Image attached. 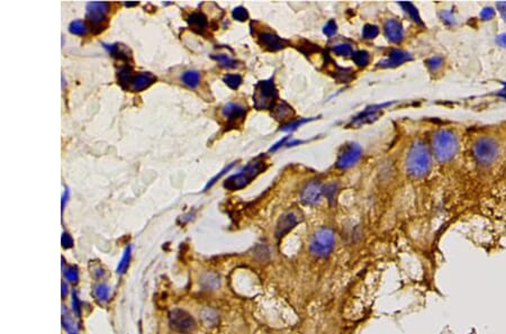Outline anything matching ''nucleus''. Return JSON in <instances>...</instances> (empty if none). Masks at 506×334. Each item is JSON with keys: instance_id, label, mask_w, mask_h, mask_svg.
Instances as JSON below:
<instances>
[{"instance_id": "dca6fc26", "label": "nucleus", "mask_w": 506, "mask_h": 334, "mask_svg": "<svg viewBox=\"0 0 506 334\" xmlns=\"http://www.w3.org/2000/svg\"><path fill=\"white\" fill-rule=\"evenodd\" d=\"M187 22L189 24L190 28L198 34L204 33L208 26V20L206 16L200 12L191 13L189 16L187 17Z\"/></svg>"}, {"instance_id": "f3484780", "label": "nucleus", "mask_w": 506, "mask_h": 334, "mask_svg": "<svg viewBox=\"0 0 506 334\" xmlns=\"http://www.w3.org/2000/svg\"><path fill=\"white\" fill-rule=\"evenodd\" d=\"M294 111L288 104L285 102H280L276 104V106L273 108V115L276 119L278 121H284V119H288L294 116Z\"/></svg>"}, {"instance_id": "4c0bfd02", "label": "nucleus", "mask_w": 506, "mask_h": 334, "mask_svg": "<svg viewBox=\"0 0 506 334\" xmlns=\"http://www.w3.org/2000/svg\"><path fill=\"white\" fill-rule=\"evenodd\" d=\"M68 197H69V190L66 189V190L63 192V196H62V212H63V210H64V204L66 203Z\"/></svg>"}, {"instance_id": "7ed1b4c3", "label": "nucleus", "mask_w": 506, "mask_h": 334, "mask_svg": "<svg viewBox=\"0 0 506 334\" xmlns=\"http://www.w3.org/2000/svg\"><path fill=\"white\" fill-rule=\"evenodd\" d=\"M267 169V163L265 161L257 159L250 162L247 166L239 172L237 175H233L224 182V187L227 190H240L248 186L254 178Z\"/></svg>"}, {"instance_id": "0eeeda50", "label": "nucleus", "mask_w": 506, "mask_h": 334, "mask_svg": "<svg viewBox=\"0 0 506 334\" xmlns=\"http://www.w3.org/2000/svg\"><path fill=\"white\" fill-rule=\"evenodd\" d=\"M474 155L482 164H492L499 154V147L496 141L488 137H482L476 140L473 147Z\"/></svg>"}, {"instance_id": "423d86ee", "label": "nucleus", "mask_w": 506, "mask_h": 334, "mask_svg": "<svg viewBox=\"0 0 506 334\" xmlns=\"http://www.w3.org/2000/svg\"><path fill=\"white\" fill-rule=\"evenodd\" d=\"M334 243V232L328 227H322L317 229L311 240V252L317 258H326L333 251Z\"/></svg>"}, {"instance_id": "cd10ccee", "label": "nucleus", "mask_w": 506, "mask_h": 334, "mask_svg": "<svg viewBox=\"0 0 506 334\" xmlns=\"http://www.w3.org/2000/svg\"><path fill=\"white\" fill-rule=\"evenodd\" d=\"M378 33H379V29H378L377 26H375V25H366L362 29L363 38L367 39V40L375 39L376 36L378 35Z\"/></svg>"}, {"instance_id": "2eb2a0df", "label": "nucleus", "mask_w": 506, "mask_h": 334, "mask_svg": "<svg viewBox=\"0 0 506 334\" xmlns=\"http://www.w3.org/2000/svg\"><path fill=\"white\" fill-rule=\"evenodd\" d=\"M385 34L387 36V39L392 42H400L403 40L404 36V30L401 27L400 23H398L397 20L395 19H388L385 24Z\"/></svg>"}, {"instance_id": "f257e3e1", "label": "nucleus", "mask_w": 506, "mask_h": 334, "mask_svg": "<svg viewBox=\"0 0 506 334\" xmlns=\"http://www.w3.org/2000/svg\"><path fill=\"white\" fill-rule=\"evenodd\" d=\"M430 166L431 158L429 151L423 142L417 141L412 145L408 158H406V170L412 177L421 178L429 172Z\"/></svg>"}, {"instance_id": "ddd939ff", "label": "nucleus", "mask_w": 506, "mask_h": 334, "mask_svg": "<svg viewBox=\"0 0 506 334\" xmlns=\"http://www.w3.org/2000/svg\"><path fill=\"white\" fill-rule=\"evenodd\" d=\"M260 45L268 51H279L287 46V41L271 32H262L258 35Z\"/></svg>"}, {"instance_id": "4468645a", "label": "nucleus", "mask_w": 506, "mask_h": 334, "mask_svg": "<svg viewBox=\"0 0 506 334\" xmlns=\"http://www.w3.org/2000/svg\"><path fill=\"white\" fill-rule=\"evenodd\" d=\"M323 189L317 181H311L301 191V201L306 205H316L320 203Z\"/></svg>"}, {"instance_id": "7c9ffc66", "label": "nucleus", "mask_w": 506, "mask_h": 334, "mask_svg": "<svg viewBox=\"0 0 506 334\" xmlns=\"http://www.w3.org/2000/svg\"><path fill=\"white\" fill-rule=\"evenodd\" d=\"M201 317L204 318V321L207 322L208 324H214V323H216V321H217L216 313L210 309H206V310L203 311Z\"/></svg>"}, {"instance_id": "9b49d317", "label": "nucleus", "mask_w": 506, "mask_h": 334, "mask_svg": "<svg viewBox=\"0 0 506 334\" xmlns=\"http://www.w3.org/2000/svg\"><path fill=\"white\" fill-rule=\"evenodd\" d=\"M245 114H247V109L235 103H228L222 108V115L226 119L227 128L237 127L244 119Z\"/></svg>"}, {"instance_id": "e433bc0d", "label": "nucleus", "mask_w": 506, "mask_h": 334, "mask_svg": "<svg viewBox=\"0 0 506 334\" xmlns=\"http://www.w3.org/2000/svg\"><path fill=\"white\" fill-rule=\"evenodd\" d=\"M61 241H62V245H63V248H65V249L71 248L72 244H74V239H72L68 233L62 234Z\"/></svg>"}, {"instance_id": "5701e85b", "label": "nucleus", "mask_w": 506, "mask_h": 334, "mask_svg": "<svg viewBox=\"0 0 506 334\" xmlns=\"http://www.w3.org/2000/svg\"><path fill=\"white\" fill-rule=\"evenodd\" d=\"M352 60L359 66H366L369 63L370 56L366 51H357L352 54Z\"/></svg>"}, {"instance_id": "20e7f679", "label": "nucleus", "mask_w": 506, "mask_h": 334, "mask_svg": "<svg viewBox=\"0 0 506 334\" xmlns=\"http://www.w3.org/2000/svg\"><path fill=\"white\" fill-rule=\"evenodd\" d=\"M433 150L436 159L441 162L451 160L458 151L457 137L448 129L437 130L433 137Z\"/></svg>"}, {"instance_id": "6e6552de", "label": "nucleus", "mask_w": 506, "mask_h": 334, "mask_svg": "<svg viewBox=\"0 0 506 334\" xmlns=\"http://www.w3.org/2000/svg\"><path fill=\"white\" fill-rule=\"evenodd\" d=\"M109 7L111 5L104 2H90L87 4L86 16L95 34L103 30V24L106 20Z\"/></svg>"}, {"instance_id": "4be33fe9", "label": "nucleus", "mask_w": 506, "mask_h": 334, "mask_svg": "<svg viewBox=\"0 0 506 334\" xmlns=\"http://www.w3.org/2000/svg\"><path fill=\"white\" fill-rule=\"evenodd\" d=\"M69 30H70V33H72V34L83 35V34L87 33L88 27L83 20L77 19V20H74V22H71V24L69 25Z\"/></svg>"}, {"instance_id": "6ab92c4d", "label": "nucleus", "mask_w": 506, "mask_h": 334, "mask_svg": "<svg viewBox=\"0 0 506 334\" xmlns=\"http://www.w3.org/2000/svg\"><path fill=\"white\" fill-rule=\"evenodd\" d=\"M181 80L186 86L190 87V88H196L198 85H199L200 75H199V72L195 71V70L186 71V72H184V74H182Z\"/></svg>"}, {"instance_id": "1a4fd4ad", "label": "nucleus", "mask_w": 506, "mask_h": 334, "mask_svg": "<svg viewBox=\"0 0 506 334\" xmlns=\"http://www.w3.org/2000/svg\"><path fill=\"white\" fill-rule=\"evenodd\" d=\"M362 155V149L357 143H349L344 145L341 152L339 153L336 160V166L340 169L351 168L356 164Z\"/></svg>"}, {"instance_id": "393cba45", "label": "nucleus", "mask_w": 506, "mask_h": 334, "mask_svg": "<svg viewBox=\"0 0 506 334\" xmlns=\"http://www.w3.org/2000/svg\"><path fill=\"white\" fill-rule=\"evenodd\" d=\"M333 51H334L338 55L341 56H350L354 53L352 46L348 43H341L334 45L333 46Z\"/></svg>"}, {"instance_id": "c85d7f7f", "label": "nucleus", "mask_w": 506, "mask_h": 334, "mask_svg": "<svg viewBox=\"0 0 506 334\" xmlns=\"http://www.w3.org/2000/svg\"><path fill=\"white\" fill-rule=\"evenodd\" d=\"M232 15H233V18L239 20V22H244V20H247L249 18L248 10L245 9L244 7H237L235 9L233 10Z\"/></svg>"}, {"instance_id": "2f4dec72", "label": "nucleus", "mask_w": 506, "mask_h": 334, "mask_svg": "<svg viewBox=\"0 0 506 334\" xmlns=\"http://www.w3.org/2000/svg\"><path fill=\"white\" fill-rule=\"evenodd\" d=\"M311 119H297V121H294V122H290L289 124H286L284 125L283 127H281L280 129L281 130H286V132H288V130H293V129H296L297 127H299L300 125L302 124H305L307 122H310Z\"/></svg>"}, {"instance_id": "a878e982", "label": "nucleus", "mask_w": 506, "mask_h": 334, "mask_svg": "<svg viewBox=\"0 0 506 334\" xmlns=\"http://www.w3.org/2000/svg\"><path fill=\"white\" fill-rule=\"evenodd\" d=\"M223 80L232 89H238L242 83V78L240 75H226Z\"/></svg>"}, {"instance_id": "72a5a7b5", "label": "nucleus", "mask_w": 506, "mask_h": 334, "mask_svg": "<svg viewBox=\"0 0 506 334\" xmlns=\"http://www.w3.org/2000/svg\"><path fill=\"white\" fill-rule=\"evenodd\" d=\"M336 24L334 20H330L325 26H324V29H323V32H324V34L326 36H328V38H332L333 35H335L336 34Z\"/></svg>"}, {"instance_id": "412c9836", "label": "nucleus", "mask_w": 506, "mask_h": 334, "mask_svg": "<svg viewBox=\"0 0 506 334\" xmlns=\"http://www.w3.org/2000/svg\"><path fill=\"white\" fill-rule=\"evenodd\" d=\"M212 57L214 60H216L222 66L226 68V69H233V68L237 66V61L226 54H214L212 55Z\"/></svg>"}, {"instance_id": "a211bd4d", "label": "nucleus", "mask_w": 506, "mask_h": 334, "mask_svg": "<svg viewBox=\"0 0 506 334\" xmlns=\"http://www.w3.org/2000/svg\"><path fill=\"white\" fill-rule=\"evenodd\" d=\"M409 59H410V55L406 53V52H403L400 50H394V51L390 52L388 59L386 61H383L382 63H379V64L382 66H394V65H398L400 63H403V62L408 61Z\"/></svg>"}, {"instance_id": "f704fd0d", "label": "nucleus", "mask_w": 506, "mask_h": 334, "mask_svg": "<svg viewBox=\"0 0 506 334\" xmlns=\"http://www.w3.org/2000/svg\"><path fill=\"white\" fill-rule=\"evenodd\" d=\"M65 278L70 281V283H77L78 281V278H79V276H78V271L75 267H69L66 270H65Z\"/></svg>"}, {"instance_id": "b1692460", "label": "nucleus", "mask_w": 506, "mask_h": 334, "mask_svg": "<svg viewBox=\"0 0 506 334\" xmlns=\"http://www.w3.org/2000/svg\"><path fill=\"white\" fill-rule=\"evenodd\" d=\"M201 281L206 288L210 289H214L216 288L217 286H220V278H218L217 275L215 274H206L204 277H203Z\"/></svg>"}, {"instance_id": "39448f33", "label": "nucleus", "mask_w": 506, "mask_h": 334, "mask_svg": "<svg viewBox=\"0 0 506 334\" xmlns=\"http://www.w3.org/2000/svg\"><path fill=\"white\" fill-rule=\"evenodd\" d=\"M278 99V91L273 79L259 81L254 87L253 104L259 111L273 109Z\"/></svg>"}, {"instance_id": "473e14b6", "label": "nucleus", "mask_w": 506, "mask_h": 334, "mask_svg": "<svg viewBox=\"0 0 506 334\" xmlns=\"http://www.w3.org/2000/svg\"><path fill=\"white\" fill-rule=\"evenodd\" d=\"M233 166H234V163L229 164L228 166H226V168H224V169L220 172V174H218V175H216L215 177H214L213 179H211V181H208V184H207V185H206V187H205V190H208V188H211L214 184H215V182H217V180H220V179L222 178V177L226 174V172H228L229 170H231V169L233 168Z\"/></svg>"}, {"instance_id": "c756f323", "label": "nucleus", "mask_w": 506, "mask_h": 334, "mask_svg": "<svg viewBox=\"0 0 506 334\" xmlns=\"http://www.w3.org/2000/svg\"><path fill=\"white\" fill-rule=\"evenodd\" d=\"M336 189H338V186L335 184H331V185H328L325 187V189L323 190V192H324L326 198L328 199V202L332 203L335 201V194H336Z\"/></svg>"}, {"instance_id": "f03ea898", "label": "nucleus", "mask_w": 506, "mask_h": 334, "mask_svg": "<svg viewBox=\"0 0 506 334\" xmlns=\"http://www.w3.org/2000/svg\"><path fill=\"white\" fill-rule=\"evenodd\" d=\"M117 76L118 83L122 86L123 89L132 92H140L147 89L156 81V77L151 72H140V74L134 75L128 65H123L118 70Z\"/></svg>"}, {"instance_id": "f8f14e48", "label": "nucleus", "mask_w": 506, "mask_h": 334, "mask_svg": "<svg viewBox=\"0 0 506 334\" xmlns=\"http://www.w3.org/2000/svg\"><path fill=\"white\" fill-rule=\"evenodd\" d=\"M298 215L295 212H286L283 214L277 222V225H276V238H284L298 224Z\"/></svg>"}, {"instance_id": "c9c22d12", "label": "nucleus", "mask_w": 506, "mask_h": 334, "mask_svg": "<svg viewBox=\"0 0 506 334\" xmlns=\"http://www.w3.org/2000/svg\"><path fill=\"white\" fill-rule=\"evenodd\" d=\"M401 6H403L406 9V12L410 13L412 18H413L415 20V22L421 23V19L419 17V15H417V12H416V9H415V7L413 6V5H412V4H401Z\"/></svg>"}, {"instance_id": "bb28decb", "label": "nucleus", "mask_w": 506, "mask_h": 334, "mask_svg": "<svg viewBox=\"0 0 506 334\" xmlns=\"http://www.w3.org/2000/svg\"><path fill=\"white\" fill-rule=\"evenodd\" d=\"M129 260H131V247L126 248L122 260L119 261V264H118V268H117L118 274H123V273H125V271H126V269L128 267V263H129Z\"/></svg>"}, {"instance_id": "aec40b11", "label": "nucleus", "mask_w": 506, "mask_h": 334, "mask_svg": "<svg viewBox=\"0 0 506 334\" xmlns=\"http://www.w3.org/2000/svg\"><path fill=\"white\" fill-rule=\"evenodd\" d=\"M93 295L99 303L107 302L109 298V287L105 284H99L93 289Z\"/></svg>"}, {"instance_id": "58836bf2", "label": "nucleus", "mask_w": 506, "mask_h": 334, "mask_svg": "<svg viewBox=\"0 0 506 334\" xmlns=\"http://www.w3.org/2000/svg\"><path fill=\"white\" fill-rule=\"evenodd\" d=\"M503 13H504V16L506 17V9H504V10H503Z\"/></svg>"}, {"instance_id": "9d476101", "label": "nucleus", "mask_w": 506, "mask_h": 334, "mask_svg": "<svg viewBox=\"0 0 506 334\" xmlns=\"http://www.w3.org/2000/svg\"><path fill=\"white\" fill-rule=\"evenodd\" d=\"M170 325L175 331L186 334L190 333L196 326L195 320L187 312L175 310L170 313Z\"/></svg>"}]
</instances>
